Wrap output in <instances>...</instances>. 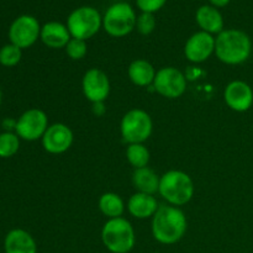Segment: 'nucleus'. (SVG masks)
I'll return each instance as SVG.
<instances>
[{
	"instance_id": "f257e3e1",
	"label": "nucleus",
	"mask_w": 253,
	"mask_h": 253,
	"mask_svg": "<svg viewBox=\"0 0 253 253\" xmlns=\"http://www.w3.org/2000/svg\"><path fill=\"white\" fill-rule=\"evenodd\" d=\"M188 229L187 216L173 205H160L151 222L152 236L158 244L174 245L184 237Z\"/></svg>"
},
{
	"instance_id": "f03ea898",
	"label": "nucleus",
	"mask_w": 253,
	"mask_h": 253,
	"mask_svg": "<svg viewBox=\"0 0 253 253\" xmlns=\"http://www.w3.org/2000/svg\"><path fill=\"white\" fill-rule=\"evenodd\" d=\"M252 53L251 37L242 30L227 29L215 37V54L229 66L245 63Z\"/></svg>"
},
{
	"instance_id": "7ed1b4c3",
	"label": "nucleus",
	"mask_w": 253,
	"mask_h": 253,
	"mask_svg": "<svg viewBox=\"0 0 253 253\" xmlns=\"http://www.w3.org/2000/svg\"><path fill=\"white\" fill-rule=\"evenodd\" d=\"M194 182L183 170L170 169L161 175L158 194L173 207H183L194 197Z\"/></svg>"
},
{
	"instance_id": "20e7f679",
	"label": "nucleus",
	"mask_w": 253,
	"mask_h": 253,
	"mask_svg": "<svg viewBox=\"0 0 253 253\" xmlns=\"http://www.w3.org/2000/svg\"><path fill=\"white\" fill-rule=\"evenodd\" d=\"M101 241L109 252L128 253L136 244L135 230L125 217L109 219L101 229Z\"/></svg>"
},
{
	"instance_id": "39448f33",
	"label": "nucleus",
	"mask_w": 253,
	"mask_h": 253,
	"mask_svg": "<svg viewBox=\"0 0 253 253\" xmlns=\"http://www.w3.org/2000/svg\"><path fill=\"white\" fill-rule=\"evenodd\" d=\"M137 16L130 4L124 1L110 5L103 16V29L111 37H125L136 29Z\"/></svg>"
},
{
	"instance_id": "423d86ee",
	"label": "nucleus",
	"mask_w": 253,
	"mask_h": 253,
	"mask_svg": "<svg viewBox=\"0 0 253 253\" xmlns=\"http://www.w3.org/2000/svg\"><path fill=\"white\" fill-rule=\"evenodd\" d=\"M67 27L73 39H91L103 27V16L93 6H81L74 9L67 17Z\"/></svg>"
},
{
	"instance_id": "0eeeda50",
	"label": "nucleus",
	"mask_w": 253,
	"mask_h": 253,
	"mask_svg": "<svg viewBox=\"0 0 253 253\" xmlns=\"http://www.w3.org/2000/svg\"><path fill=\"white\" fill-rule=\"evenodd\" d=\"M152 131V119L150 114L142 109H131L121 119V137L128 145L145 143L151 137Z\"/></svg>"
},
{
	"instance_id": "6e6552de",
	"label": "nucleus",
	"mask_w": 253,
	"mask_h": 253,
	"mask_svg": "<svg viewBox=\"0 0 253 253\" xmlns=\"http://www.w3.org/2000/svg\"><path fill=\"white\" fill-rule=\"evenodd\" d=\"M153 88L163 98L178 99L187 90V77L175 67H163L156 73Z\"/></svg>"
},
{
	"instance_id": "1a4fd4ad",
	"label": "nucleus",
	"mask_w": 253,
	"mask_h": 253,
	"mask_svg": "<svg viewBox=\"0 0 253 253\" xmlns=\"http://www.w3.org/2000/svg\"><path fill=\"white\" fill-rule=\"evenodd\" d=\"M41 25L31 15H21L12 21L9 29L10 43L21 49L31 47L41 35Z\"/></svg>"
},
{
	"instance_id": "9d476101",
	"label": "nucleus",
	"mask_w": 253,
	"mask_h": 253,
	"mask_svg": "<svg viewBox=\"0 0 253 253\" xmlns=\"http://www.w3.org/2000/svg\"><path fill=\"white\" fill-rule=\"evenodd\" d=\"M48 118L41 109H29L15 124V131L25 141H36L43 137L48 128Z\"/></svg>"
},
{
	"instance_id": "9b49d317",
	"label": "nucleus",
	"mask_w": 253,
	"mask_h": 253,
	"mask_svg": "<svg viewBox=\"0 0 253 253\" xmlns=\"http://www.w3.org/2000/svg\"><path fill=\"white\" fill-rule=\"evenodd\" d=\"M83 94L93 104L104 103L110 94V81L108 74L99 68H90L82 79Z\"/></svg>"
},
{
	"instance_id": "f8f14e48",
	"label": "nucleus",
	"mask_w": 253,
	"mask_h": 253,
	"mask_svg": "<svg viewBox=\"0 0 253 253\" xmlns=\"http://www.w3.org/2000/svg\"><path fill=\"white\" fill-rule=\"evenodd\" d=\"M42 140V147L51 155H61L67 152L73 145V131L66 124L56 123L49 125L44 132Z\"/></svg>"
},
{
	"instance_id": "ddd939ff",
	"label": "nucleus",
	"mask_w": 253,
	"mask_h": 253,
	"mask_svg": "<svg viewBox=\"0 0 253 253\" xmlns=\"http://www.w3.org/2000/svg\"><path fill=\"white\" fill-rule=\"evenodd\" d=\"M215 53V37L204 31H198L187 40L184 56L192 63H203Z\"/></svg>"
},
{
	"instance_id": "4468645a",
	"label": "nucleus",
	"mask_w": 253,
	"mask_h": 253,
	"mask_svg": "<svg viewBox=\"0 0 253 253\" xmlns=\"http://www.w3.org/2000/svg\"><path fill=\"white\" fill-rule=\"evenodd\" d=\"M224 100L231 110L245 113L253 105V89L244 81H232L224 90Z\"/></svg>"
},
{
	"instance_id": "2eb2a0df",
	"label": "nucleus",
	"mask_w": 253,
	"mask_h": 253,
	"mask_svg": "<svg viewBox=\"0 0 253 253\" xmlns=\"http://www.w3.org/2000/svg\"><path fill=\"white\" fill-rule=\"evenodd\" d=\"M42 43L52 49L66 48L67 43L72 39L68 31L67 25L58 21L46 22L41 27V35H40Z\"/></svg>"
},
{
	"instance_id": "dca6fc26",
	"label": "nucleus",
	"mask_w": 253,
	"mask_h": 253,
	"mask_svg": "<svg viewBox=\"0 0 253 253\" xmlns=\"http://www.w3.org/2000/svg\"><path fill=\"white\" fill-rule=\"evenodd\" d=\"M157 199L155 195L145 194V193L136 192L130 197L127 202V210L131 216L138 220H145L153 217L156 211L158 210Z\"/></svg>"
},
{
	"instance_id": "f3484780",
	"label": "nucleus",
	"mask_w": 253,
	"mask_h": 253,
	"mask_svg": "<svg viewBox=\"0 0 253 253\" xmlns=\"http://www.w3.org/2000/svg\"><path fill=\"white\" fill-rule=\"evenodd\" d=\"M195 21L202 31L210 35H219L224 31V17L219 9L212 5H203L197 10Z\"/></svg>"
},
{
	"instance_id": "a211bd4d",
	"label": "nucleus",
	"mask_w": 253,
	"mask_h": 253,
	"mask_svg": "<svg viewBox=\"0 0 253 253\" xmlns=\"http://www.w3.org/2000/svg\"><path fill=\"white\" fill-rule=\"evenodd\" d=\"M4 249L5 253H37L36 241L22 229H14L6 235Z\"/></svg>"
},
{
	"instance_id": "6ab92c4d",
	"label": "nucleus",
	"mask_w": 253,
	"mask_h": 253,
	"mask_svg": "<svg viewBox=\"0 0 253 253\" xmlns=\"http://www.w3.org/2000/svg\"><path fill=\"white\" fill-rule=\"evenodd\" d=\"M156 73L157 72L152 63L142 58L132 61L127 68L128 78L137 86H148L153 84Z\"/></svg>"
},
{
	"instance_id": "aec40b11",
	"label": "nucleus",
	"mask_w": 253,
	"mask_h": 253,
	"mask_svg": "<svg viewBox=\"0 0 253 253\" xmlns=\"http://www.w3.org/2000/svg\"><path fill=\"white\" fill-rule=\"evenodd\" d=\"M161 177L150 167L137 168L133 170L132 183L137 192L155 195L160 189Z\"/></svg>"
},
{
	"instance_id": "412c9836",
	"label": "nucleus",
	"mask_w": 253,
	"mask_h": 253,
	"mask_svg": "<svg viewBox=\"0 0 253 253\" xmlns=\"http://www.w3.org/2000/svg\"><path fill=\"white\" fill-rule=\"evenodd\" d=\"M98 208L104 216L109 219H116L123 216L125 211V203L123 198L113 192L104 193L98 202Z\"/></svg>"
},
{
	"instance_id": "4be33fe9",
	"label": "nucleus",
	"mask_w": 253,
	"mask_h": 253,
	"mask_svg": "<svg viewBox=\"0 0 253 253\" xmlns=\"http://www.w3.org/2000/svg\"><path fill=\"white\" fill-rule=\"evenodd\" d=\"M151 153L143 143H132L126 148V160L135 169L147 167Z\"/></svg>"
},
{
	"instance_id": "5701e85b",
	"label": "nucleus",
	"mask_w": 253,
	"mask_h": 253,
	"mask_svg": "<svg viewBox=\"0 0 253 253\" xmlns=\"http://www.w3.org/2000/svg\"><path fill=\"white\" fill-rule=\"evenodd\" d=\"M16 133L4 132L0 135V157L9 158L19 151L20 140Z\"/></svg>"
},
{
	"instance_id": "b1692460",
	"label": "nucleus",
	"mask_w": 253,
	"mask_h": 253,
	"mask_svg": "<svg viewBox=\"0 0 253 253\" xmlns=\"http://www.w3.org/2000/svg\"><path fill=\"white\" fill-rule=\"evenodd\" d=\"M22 49L15 44H5L0 49V64L5 67H14L21 61Z\"/></svg>"
},
{
	"instance_id": "393cba45",
	"label": "nucleus",
	"mask_w": 253,
	"mask_h": 253,
	"mask_svg": "<svg viewBox=\"0 0 253 253\" xmlns=\"http://www.w3.org/2000/svg\"><path fill=\"white\" fill-rule=\"evenodd\" d=\"M66 53L73 61H81L88 53V46H86V41L79 39H73L72 37L69 42L66 46Z\"/></svg>"
},
{
	"instance_id": "a878e982",
	"label": "nucleus",
	"mask_w": 253,
	"mask_h": 253,
	"mask_svg": "<svg viewBox=\"0 0 253 253\" xmlns=\"http://www.w3.org/2000/svg\"><path fill=\"white\" fill-rule=\"evenodd\" d=\"M156 17L153 14L150 12H141L137 16V21H136V29L141 35H151L156 29Z\"/></svg>"
},
{
	"instance_id": "bb28decb",
	"label": "nucleus",
	"mask_w": 253,
	"mask_h": 253,
	"mask_svg": "<svg viewBox=\"0 0 253 253\" xmlns=\"http://www.w3.org/2000/svg\"><path fill=\"white\" fill-rule=\"evenodd\" d=\"M166 2L167 0H136L138 9L142 12H150V14H155L162 9Z\"/></svg>"
},
{
	"instance_id": "cd10ccee",
	"label": "nucleus",
	"mask_w": 253,
	"mask_h": 253,
	"mask_svg": "<svg viewBox=\"0 0 253 253\" xmlns=\"http://www.w3.org/2000/svg\"><path fill=\"white\" fill-rule=\"evenodd\" d=\"M209 1L212 6H215L219 9V7H224V6H226V5H229V2L231 1V0H209Z\"/></svg>"
},
{
	"instance_id": "c85d7f7f",
	"label": "nucleus",
	"mask_w": 253,
	"mask_h": 253,
	"mask_svg": "<svg viewBox=\"0 0 253 253\" xmlns=\"http://www.w3.org/2000/svg\"><path fill=\"white\" fill-rule=\"evenodd\" d=\"M0 103H1V91H0Z\"/></svg>"
},
{
	"instance_id": "c756f323",
	"label": "nucleus",
	"mask_w": 253,
	"mask_h": 253,
	"mask_svg": "<svg viewBox=\"0 0 253 253\" xmlns=\"http://www.w3.org/2000/svg\"><path fill=\"white\" fill-rule=\"evenodd\" d=\"M155 253H161V252H155Z\"/></svg>"
}]
</instances>
